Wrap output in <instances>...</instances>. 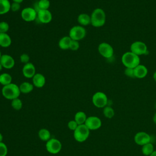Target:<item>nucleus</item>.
Here are the masks:
<instances>
[{
  "label": "nucleus",
  "instance_id": "1",
  "mask_svg": "<svg viewBox=\"0 0 156 156\" xmlns=\"http://www.w3.org/2000/svg\"><path fill=\"white\" fill-rule=\"evenodd\" d=\"M90 17L91 24L94 27H101L105 23V13L104 10L101 8L95 9L92 12Z\"/></svg>",
  "mask_w": 156,
  "mask_h": 156
},
{
  "label": "nucleus",
  "instance_id": "2",
  "mask_svg": "<svg viewBox=\"0 0 156 156\" xmlns=\"http://www.w3.org/2000/svg\"><path fill=\"white\" fill-rule=\"evenodd\" d=\"M1 93L5 99L11 101L19 98L21 94L19 86L14 83H11L7 85L3 86Z\"/></svg>",
  "mask_w": 156,
  "mask_h": 156
},
{
  "label": "nucleus",
  "instance_id": "3",
  "mask_svg": "<svg viewBox=\"0 0 156 156\" xmlns=\"http://www.w3.org/2000/svg\"><path fill=\"white\" fill-rule=\"evenodd\" d=\"M122 63L126 68L134 69L140 64V57L131 51L125 52L121 57Z\"/></svg>",
  "mask_w": 156,
  "mask_h": 156
},
{
  "label": "nucleus",
  "instance_id": "4",
  "mask_svg": "<svg viewBox=\"0 0 156 156\" xmlns=\"http://www.w3.org/2000/svg\"><path fill=\"white\" fill-rule=\"evenodd\" d=\"M90 130L85 124L79 125L76 130L73 131L74 138L77 142H84L88 139L90 135Z\"/></svg>",
  "mask_w": 156,
  "mask_h": 156
},
{
  "label": "nucleus",
  "instance_id": "5",
  "mask_svg": "<svg viewBox=\"0 0 156 156\" xmlns=\"http://www.w3.org/2000/svg\"><path fill=\"white\" fill-rule=\"evenodd\" d=\"M87 31L85 28L82 26L77 25L73 26L70 29L68 36L71 38V40L79 41L85 37Z\"/></svg>",
  "mask_w": 156,
  "mask_h": 156
},
{
  "label": "nucleus",
  "instance_id": "6",
  "mask_svg": "<svg viewBox=\"0 0 156 156\" xmlns=\"http://www.w3.org/2000/svg\"><path fill=\"white\" fill-rule=\"evenodd\" d=\"M108 99L107 95L102 92H96L92 96V102L97 108H104L108 105Z\"/></svg>",
  "mask_w": 156,
  "mask_h": 156
},
{
  "label": "nucleus",
  "instance_id": "7",
  "mask_svg": "<svg viewBox=\"0 0 156 156\" xmlns=\"http://www.w3.org/2000/svg\"><path fill=\"white\" fill-rule=\"evenodd\" d=\"M62 145L61 142L54 138H51L46 143V151L51 154H57L62 150Z\"/></svg>",
  "mask_w": 156,
  "mask_h": 156
},
{
  "label": "nucleus",
  "instance_id": "8",
  "mask_svg": "<svg viewBox=\"0 0 156 156\" xmlns=\"http://www.w3.org/2000/svg\"><path fill=\"white\" fill-rule=\"evenodd\" d=\"M130 51L137 55L147 54L148 50L146 44L140 41H136L132 43L130 47Z\"/></svg>",
  "mask_w": 156,
  "mask_h": 156
},
{
  "label": "nucleus",
  "instance_id": "9",
  "mask_svg": "<svg viewBox=\"0 0 156 156\" xmlns=\"http://www.w3.org/2000/svg\"><path fill=\"white\" fill-rule=\"evenodd\" d=\"M21 17L24 21H34L37 18V11L35 9L30 7H25L21 12Z\"/></svg>",
  "mask_w": 156,
  "mask_h": 156
},
{
  "label": "nucleus",
  "instance_id": "10",
  "mask_svg": "<svg viewBox=\"0 0 156 156\" xmlns=\"http://www.w3.org/2000/svg\"><path fill=\"white\" fill-rule=\"evenodd\" d=\"M98 50L99 53L105 58H110L113 57L114 50L113 47L108 43L102 42L98 46Z\"/></svg>",
  "mask_w": 156,
  "mask_h": 156
},
{
  "label": "nucleus",
  "instance_id": "11",
  "mask_svg": "<svg viewBox=\"0 0 156 156\" xmlns=\"http://www.w3.org/2000/svg\"><path fill=\"white\" fill-rule=\"evenodd\" d=\"M90 130H94L99 129L102 126V121L99 118L95 116L87 117L84 124Z\"/></svg>",
  "mask_w": 156,
  "mask_h": 156
},
{
  "label": "nucleus",
  "instance_id": "12",
  "mask_svg": "<svg viewBox=\"0 0 156 156\" xmlns=\"http://www.w3.org/2000/svg\"><path fill=\"white\" fill-rule=\"evenodd\" d=\"M151 136L145 132H139L136 133L134 136V141L140 146H143L146 144L151 143Z\"/></svg>",
  "mask_w": 156,
  "mask_h": 156
},
{
  "label": "nucleus",
  "instance_id": "13",
  "mask_svg": "<svg viewBox=\"0 0 156 156\" xmlns=\"http://www.w3.org/2000/svg\"><path fill=\"white\" fill-rule=\"evenodd\" d=\"M37 18L43 24H48L52 20V13L49 10H37Z\"/></svg>",
  "mask_w": 156,
  "mask_h": 156
},
{
  "label": "nucleus",
  "instance_id": "14",
  "mask_svg": "<svg viewBox=\"0 0 156 156\" xmlns=\"http://www.w3.org/2000/svg\"><path fill=\"white\" fill-rule=\"evenodd\" d=\"M0 62L3 68L10 69L13 68L15 64L14 58L9 54H2L0 58Z\"/></svg>",
  "mask_w": 156,
  "mask_h": 156
},
{
  "label": "nucleus",
  "instance_id": "15",
  "mask_svg": "<svg viewBox=\"0 0 156 156\" xmlns=\"http://www.w3.org/2000/svg\"><path fill=\"white\" fill-rule=\"evenodd\" d=\"M22 73L26 78L32 79L36 74V69L34 65L30 62L24 64L22 68Z\"/></svg>",
  "mask_w": 156,
  "mask_h": 156
},
{
  "label": "nucleus",
  "instance_id": "16",
  "mask_svg": "<svg viewBox=\"0 0 156 156\" xmlns=\"http://www.w3.org/2000/svg\"><path fill=\"white\" fill-rule=\"evenodd\" d=\"M32 79L34 86L38 88L43 87L46 83V78L41 73H36Z\"/></svg>",
  "mask_w": 156,
  "mask_h": 156
},
{
  "label": "nucleus",
  "instance_id": "17",
  "mask_svg": "<svg viewBox=\"0 0 156 156\" xmlns=\"http://www.w3.org/2000/svg\"><path fill=\"white\" fill-rule=\"evenodd\" d=\"M133 69L135 77H136L138 79H143L145 77L148 73L147 68L144 65L140 64L139 65L136 66Z\"/></svg>",
  "mask_w": 156,
  "mask_h": 156
},
{
  "label": "nucleus",
  "instance_id": "18",
  "mask_svg": "<svg viewBox=\"0 0 156 156\" xmlns=\"http://www.w3.org/2000/svg\"><path fill=\"white\" fill-rule=\"evenodd\" d=\"M12 44V38L7 33L0 34V46L4 48L9 47Z\"/></svg>",
  "mask_w": 156,
  "mask_h": 156
},
{
  "label": "nucleus",
  "instance_id": "19",
  "mask_svg": "<svg viewBox=\"0 0 156 156\" xmlns=\"http://www.w3.org/2000/svg\"><path fill=\"white\" fill-rule=\"evenodd\" d=\"M77 22L80 26L83 27L88 26L91 24V17L87 13H82L78 15L77 16Z\"/></svg>",
  "mask_w": 156,
  "mask_h": 156
},
{
  "label": "nucleus",
  "instance_id": "20",
  "mask_svg": "<svg viewBox=\"0 0 156 156\" xmlns=\"http://www.w3.org/2000/svg\"><path fill=\"white\" fill-rule=\"evenodd\" d=\"M71 40H72L71 38L69 36H64L62 37L58 43L59 48L62 50H66V49H69V46H70Z\"/></svg>",
  "mask_w": 156,
  "mask_h": 156
},
{
  "label": "nucleus",
  "instance_id": "21",
  "mask_svg": "<svg viewBox=\"0 0 156 156\" xmlns=\"http://www.w3.org/2000/svg\"><path fill=\"white\" fill-rule=\"evenodd\" d=\"M34 85L29 82H24L21 83L19 86L21 93L23 94H27L30 93L34 90Z\"/></svg>",
  "mask_w": 156,
  "mask_h": 156
},
{
  "label": "nucleus",
  "instance_id": "22",
  "mask_svg": "<svg viewBox=\"0 0 156 156\" xmlns=\"http://www.w3.org/2000/svg\"><path fill=\"white\" fill-rule=\"evenodd\" d=\"M10 5L9 0H0V15L7 13L10 10Z\"/></svg>",
  "mask_w": 156,
  "mask_h": 156
},
{
  "label": "nucleus",
  "instance_id": "23",
  "mask_svg": "<svg viewBox=\"0 0 156 156\" xmlns=\"http://www.w3.org/2000/svg\"><path fill=\"white\" fill-rule=\"evenodd\" d=\"M87 118V115L85 112L82 111L77 112L74 115V121L78 124V125L84 124Z\"/></svg>",
  "mask_w": 156,
  "mask_h": 156
},
{
  "label": "nucleus",
  "instance_id": "24",
  "mask_svg": "<svg viewBox=\"0 0 156 156\" xmlns=\"http://www.w3.org/2000/svg\"><path fill=\"white\" fill-rule=\"evenodd\" d=\"M12 83V77L7 73H3L0 74V84L3 86Z\"/></svg>",
  "mask_w": 156,
  "mask_h": 156
},
{
  "label": "nucleus",
  "instance_id": "25",
  "mask_svg": "<svg viewBox=\"0 0 156 156\" xmlns=\"http://www.w3.org/2000/svg\"><path fill=\"white\" fill-rule=\"evenodd\" d=\"M39 138L44 141H48L51 139V133L49 130L46 129H41L38 133Z\"/></svg>",
  "mask_w": 156,
  "mask_h": 156
},
{
  "label": "nucleus",
  "instance_id": "26",
  "mask_svg": "<svg viewBox=\"0 0 156 156\" xmlns=\"http://www.w3.org/2000/svg\"><path fill=\"white\" fill-rule=\"evenodd\" d=\"M154 151V145L151 143V142L142 146L141 152L145 156H149Z\"/></svg>",
  "mask_w": 156,
  "mask_h": 156
},
{
  "label": "nucleus",
  "instance_id": "27",
  "mask_svg": "<svg viewBox=\"0 0 156 156\" xmlns=\"http://www.w3.org/2000/svg\"><path fill=\"white\" fill-rule=\"evenodd\" d=\"M51 2L49 0H39L37 2V11L38 10H49Z\"/></svg>",
  "mask_w": 156,
  "mask_h": 156
},
{
  "label": "nucleus",
  "instance_id": "28",
  "mask_svg": "<svg viewBox=\"0 0 156 156\" xmlns=\"http://www.w3.org/2000/svg\"><path fill=\"white\" fill-rule=\"evenodd\" d=\"M103 114L105 118L111 119L115 115V111L111 106L107 105L103 108Z\"/></svg>",
  "mask_w": 156,
  "mask_h": 156
},
{
  "label": "nucleus",
  "instance_id": "29",
  "mask_svg": "<svg viewBox=\"0 0 156 156\" xmlns=\"http://www.w3.org/2000/svg\"><path fill=\"white\" fill-rule=\"evenodd\" d=\"M11 106L14 110H20L22 108V107H23L22 101L19 98L14 99L12 100Z\"/></svg>",
  "mask_w": 156,
  "mask_h": 156
},
{
  "label": "nucleus",
  "instance_id": "30",
  "mask_svg": "<svg viewBox=\"0 0 156 156\" xmlns=\"http://www.w3.org/2000/svg\"><path fill=\"white\" fill-rule=\"evenodd\" d=\"M9 30V24L5 21L0 22V34L7 33Z\"/></svg>",
  "mask_w": 156,
  "mask_h": 156
},
{
  "label": "nucleus",
  "instance_id": "31",
  "mask_svg": "<svg viewBox=\"0 0 156 156\" xmlns=\"http://www.w3.org/2000/svg\"><path fill=\"white\" fill-rule=\"evenodd\" d=\"M7 153V146L3 142H0V156H6Z\"/></svg>",
  "mask_w": 156,
  "mask_h": 156
},
{
  "label": "nucleus",
  "instance_id": "32",
  "mask_svg": "<svg viewBox=\"0 0 156 156\" xmlns=\"http://www.w3.org/2000/svg\"><path fill=\"white\" fill-rule=\"evenodd\" d=\"M79 47H80V43L79 41L73 40H71V42L69 46V49L73 51H76L79 49Z\"/></svg>",
  "mask_w": 156,
  "mask_h": 156
},
{
  "label": "nucleus",
  "instance_id": "33",
  "mask_svg": "<svg viewBox=\"0 0 156 156\" xmlns=\"http://www.w3.org/2000/svg\"><path fill=\"white\" fill-rule=\"evenodd\" d=\"M20 60L21 63H24V64H26L27 63L29 62L30 60V57L28 54H22L20 56Z\"/></svg>",
  "mask_w": 156,
  "mask_h": 156
},
{
  "label": "nucleus",
  "instance_id": "34",
  "mask_svg": "<svg viewBox=\"0 0 156 156\" xmlns=\"http://www.w3.org/2000/svg\"><path fill=\"white\" fill-rule=\"evenodd\" d=\"M21 9V4L20 3H18V2H13L12 3H11V5H10V10H12L13 12H18Z\"/></svg>",
  "mask_w": 156,
  "mask_h": 156
},
{
  "label": "nucleus",
  "instance_id": "35",
  "mask_svg": "<svg viewBox=\"0 0 156 156\" xmlns=\"http://www.w3.org/2000/svg\"><path fill=\"white\" fill-rule=\"evenodd\" d=\"M124 74L131 78L135 77V74H134V69L133 68H126L124 70Z\"/></svg>",
  "mask_w": 156,
  "mask_h": 156
},
{
  "label": "nucleus",
  "instance_id": "36",
  "mask_svg": "<svg viewBox=\"0 0 156 156\" xmlns=\"http://www.w3.org/2000/svg\"><path fill=\"white\" fill-rule=\"evenodd\" d=\"M78 124L74 120H71L69 121L68 123V127L69 130L74 131L76 130V129L78 127Z\"/></svg>",
  "mask_w": 156,
  "mask_h": 156
},
{
  "label": "nucleus",
  "instance_id": "37",
  "mask_svg": "<svg viewBox=\"0 0 156 156\" xmlns=\"http://www.w3.org/2000/svg\"><path fill=\"white\" fill-rule=\"evenodd\" d=\"M152 119H153V121H154V122L156 124V113L154 114V116H153V118H152Z\"/></svg>",
  "mask_w": 156,
  "mask_h": 156
},
{
  "label": "nucleus",
  "instance_id": "38",
  "mask_svg": "<svg viewBox=\"0 0 156 156\" xmlns=\"http://www.w3.org/2000/svg\"><path fill=\"white\" fill-rule=\"evenodd\" d=\"M24 0H12V1L13 2H18V3H21V2H23V1Z\"/></svg>",
  "mask_w": 156,
  "mask_h": 156
},
{
  "label": "nucleus",
  "instance_id": "39",
  "mask_svg": "<svg viewBox=\"0 0 156 156\" xmlns=\"http://www.w3.org/2000/svg\"><path fill=\"white\" fill-rule=\"evenodd\" d=\"M153 78H154V80L156 82V71L153 74Z\"/></svg>",
  "mask_w": 156,
  "mask_h": 156
},
{
  "label": "nucleus",
  "instance_id": "40",
  "mask_svg": "<svg viewBox=\"0 0 156 156\" xmlns=\"http://www.w3.org/2000/svg\"><path fill=\"white\" fill-rule=\"evenodd\" d=\"M3 140V135L1 133H0V142H2Z\"/></svg>",
  "mask_w": 156,
  "mask_h": 156
},
{
  "label": "nucleus",
  "instance_id": "41",
  "mask_svg": "<svg viewBox=\"0 0 156 156\" xmlns=\"http://www.w3.org/2000/svg\"><path fill=\"white\" fill-rule=\"evenodd\" d=\"M149 156H156V151H154Z\"/></svg>",
  "mask_w": 156,
  "mask_h": 156
},
{
  "label": "nucleus",
  "instance_id": "42",
  "mask_svg": "<svg viewBox=\"0 0 156 156\" xmlns=\"http://www.w3.org/2000/svg\"><path fill=\"white\" fill-rule=\"evenodd\" d=\"M2 68H3V67H2V65H1V62H0V72L2 71Z\"/></svg>",
  "mask_w": 156,
  "mask_h": 156
},
{
  "label": "nucleus",
  "instance_id": "43",
  "mask_svg": "<svg viewBox=\"0 0 156 156\" xmlns=\"http://www.w3.org/2000/svg\"><path fill=\"white\" fill-rule=\"evenodd\" d=\"M1 55H2V54H1V51H0V58H1Z\"/></svg>",
  "mask_w": 156,
  "mask_h": 156
},
{
  "label": "nucleus",
  "instance_id": "44",
  "mask_svg": "<svg viewBox=\"0 0 156 156\" xmlns=\"http://www.w3.org/2000/svg\"><path fill=\"white\" fill-rule=\"evenodd\" d=\"M155 108H156V104H155Z\"/></svg>",
  "mask_w": 156,
  "mask_h": 156
}]
</instances>
